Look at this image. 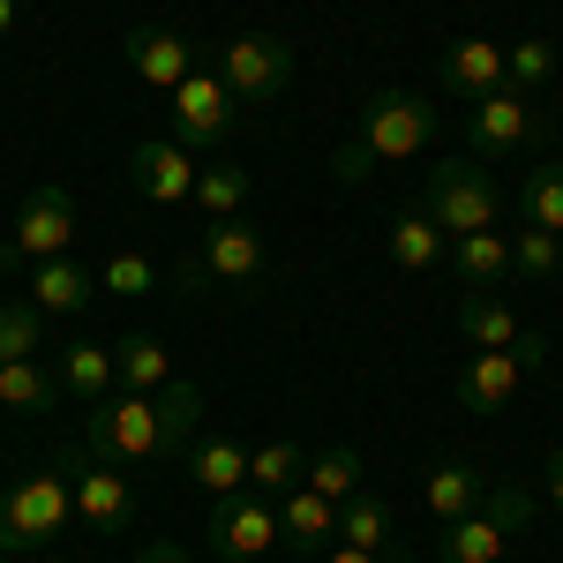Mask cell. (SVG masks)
I'll return each mask as SVG.
<instances>
[{"label":"cell","mask_w":563,"mask_h":563,"mask_svg":"<svg viewBox=\"0 0 563 563\" xmlns=\"http://www.w3.org/2000/svg\"><path fill=\"white\" fill-rule=\"evenodd\" d=\"M203 421V384L174 376L166 390H113L84 406V443L106 466H143V459H180Z\"/></svg>","instance_id":"cell-1"},{"label":"cell","mask_w":563,"mask_h":563,"mask_svg":"<svg viewBox=\"0 0 563 563\" xmlns=\"http://www.w3.org/2000/svg\"><path fill=\"white\" fill-rule=\"evenodd\" d=\"M76 466H84V451H53L38 474H23L0 496V549L8 556H31L60 526H76Z\"/></svg>","instance_id":"cell-2"},{"label":"cell","mask_w":563,"mask_h":563,"mask_svg":"<svg viewBox=\"0 0 563 563\" xmlns=\"http://www.w3.org/2000/svg\"><path fill=\"white\" fill-rule=\"evenodd\" d=\"M421 211L459 241V233H496L504 218V188L481 158H435L429 166V188H421Z\"/></svg>","instance_id":"cell-3"},{"label":"cell","mask_w":563,"mask_h":563,"mask_svg":"<svg viewBox=\"0 0 563 563\" xmlns=\"http://www.w3.org/2000/svg\"><path fill=\"white\" fill-rule=\"evenodd\" d=\"M526 526H533V488H519V481H504V488H488L466 519L443 526V563H496L504 556V541H519Z\"/></svg>","instance_id":"cell-4"},{"label":"cell","mask_w":563,"mask_h":563,"mask_svg":"<svg viewBox=\"0 0 563 563\" xmlns=\"http://www.w3.org/2000/svg\"><path fill=\"white\" fill-rule=\"evenodd\" d=\"M76 233H84V218H76V196L60 188V180H45L23 196V211H15V233L0 241V271H23V263H53L76 249Z\"/></svg>","instance_id":"cell-5"},{"label":"cell","mask_w":563,"mask_h":563,"mask_svg":"<svg viewBox=\"0 0 563 563\" xmlns=\"http://www.w3.org/2000/svg\"><path fill=\"white\" fill-rule=\"evenodd\" d=\"M361 151H368V166H390V158H421L435 143V106L421 90H376L368 106H361V135H353Z\"/></svg>","instance_id":"cell-6"},{"label":"cell","mask_w":563,"mask_h":563,"mask_svg":"<svg viewBox=\"0 0 563 563\" xmlns=\"http://www.w3.org/2000/svg\"><path fill=\"white\" fill-rule=\"evenodd\" d=\"M218 76L241 106H271L278 90L294 84V45L271 38V31H241V38L218 45Z\"/></svg>","instance_id":"cell-7"},{"label":"cell","mask_w":563,"mask_h":563,"mask_svg":"<svg viewBox=\"0 0 563 563\" xmlns=\"http://www.w3.org/2000/svg\"><path fill=\"white\" fill-rule=\"evenodd\" d=\"M233 129H241V98L225 90L218 68H196V76L174 90V143L180 151H211V143H225Z\"/></svg>","instance_id":"cell-8"},{"label":"cell","mask_w":563,"mask_h":563,"mask_svg":"<svg viewBox=\"0 0 563 563\" xmlns=\"http://www.w3.org/2000/svg\"><path fill=\"white\" fill-rule=\"evenodd\" d=\"M533 129H541V113H533V98L511 90V84L466 106V143H474L481 166H488V158H519L526 143H533Z\"/></svg>","instance_id":"cell-9"},{"label":"cell","mask_w":563,"mask_h":563,"mask_svg":"<svg viewBox=\"0 0 563 563\" xmlns=\"http://www.w3.org/2000/svg\"><path fill=\"white\" fill-rule=\"evenodd\" d=\"M271 249H263V233L249 218H211L203 225V256L188 263V278H211V286H256Z\"/></svg>","instance_id":"cell-10"},{"label":"cell","mask_w":563,"mask_h":563,"mask_svg":"<svg viewBox=\"0 0 563 563\" xmlns=\"http://www.w3.org/2000/svg\"><path fill=\"white\" fill-rule=\"evenodd\" d=\"M271 541H278V511H271V496H218L211 549L225 563H256Z\"/></svg>","instance_id":"cell-11"},{"label":"cell","mask_w":563,"mask_h":563,"mask_svg":"<svg viewBox=\"0 0 563 563\" xmlns=\"http://www.w3.org/2000/svg\"><path fill=\"white\" fill-rule=\"evenodd\" d=\"M504 53H511V45H496V38H451L443 60H435V76H443V90H451L459 106H474V98H488V90L511 84Z\"/></svg>","instance_id":"cell-12"},{"label":"cell","mask_w":563,"mask_h":563,"mask_svg":"<svg viewBox=\"0 0 563 563\" xmlns=\"http://www.w3.org/2000/svg\"><path fill=\"white\" fill-rule=\"evenodd\" d=\"M135 166V196H151V203H196V151H180L166 135H151V143H135L129 151Z\"/></svg>","instance_id":"cell-13"},{"label":"cell","mask_w":563,"mask_h":563,"mask_svg":"<svg viewBox=\"0 0 563 563\" xmlns=\"http://www.w3.org/2000/svg\"><path fill=\"white\" fill-rule=\"evenodd\" d=\"M384 256L398 263L406 278H429V271L451 263V233H443L421 203H406V211H390V225H384Z\"/></svg>","instance_id":"cell-14"},{"label":"cell","mask_w":563,"mask_h":563,"mask_svg":"<svg viewBox=\"0 0 563 563\" xmlns=\"http://www.w3.org/2000/svg\"><path fill=\"white\" fill-rule=\"evenodd\" d=\"M129 68L143 76L151 90H180L188 76H196V45L180 38V31H158V23H135L129 38Z\"/></svg>","instance_id":"cell-15"},{"label":"cell","mask_w":563,"mask_h":563,"mask_svg":"<svg viewBox=\"0 0 563 563\" xmlns=\"http://www.w3.org/2000/svg\"><path fill=\"white\" fill-rule=\"evenodd\" d=\"M76 519L90 533H121L135 526V481L121 466H76Z\"/></svg>","instance_id":"cell-16"},{"label":"cell","mask_w":563,"mask_h":563,"mask_svg":"<svg viewBox=\"0 0 563 563\" xmlns=\"http://www.w3.org/2000/svg\"><path fill=\"white\" fill-rule=\"evenodd\" d=\"M519 384H526V361L511 346L474 353V361L459 368V406H466V413H504V406L519 398Z\"/></svg>","instance_id":"cell-17"},{"label":"cell","mask_w":563,"mask_h":563,"mask_svg":"<svg viewBox=\"0 0 563 563\" xmlns=\"http://www.w3.org/2000/svg\"><path fill=\"white\" fill-rule=\"evenodd\" d=\"M278 541H286L294 556H323V549L339 541V504L316 496V488H294L286 511H278Z\"/></svg>","instance_id":"cell-18"},{"label":"cell","mask_w":563,"mask_h":563,"mask_svg":"<svg viewBox=\"0 0 563 563\" xmlns=\"http://www.w3.org/2000/svg\"><path fill=\"white\" fill-rule=\"evenodd\" d=\"M90 294H98V278H90L76 256H53V263H31V301L45 316H84Z\"/></svg>","instance_id":"cell-19"},{"label":"cell","mask_w":563,"mask_h":563,"mask_svg":"<svg viewBox=\"0 0 563 563\" xmlns=\"http://www.w3.org/2000/svg\"><path fill=\"white\" fill-rule=\"evenodd\" d=\"M451 278H459L466 294L504 286V278H511V241H504V233H459V241H451Z\"/></svg>","instance_id":"cell-20"},{"label":"cell","mask_w":563,"mask_h":563,"mask_svg":"<svg viewBox=\"0 0 563 563\" xmlns=\"http://www.w3.org/2000/svg\"><path fill=\"white\" fill-rule=\"evenodd\" d=\"M188 481L218 504V496H233V488L249 481V451H241L233 435H203V443H188Z\"/></svg>","instance_id":"cell-21"},{"label":"cell","mask_w":563,"mask_h":563,"mask_svg":"<svg viewBox=\"0 0 563 563\" xmlns=\"http://www.w3.org/2000/svg\"><path fill=\"white\" fill-rule=\"evenodd\" d=\"M421 496H429V511H435V519L451 526V519H466L481 496H488V474H481L474 459H443V466L429 474V488H421Z\"/></svg>","instance_id":"cell-22"},{"label":"cell","mask_w":563,"mask_h":563,"mask_svg":"<svg viewBox=\"0 0 563 563\" xmlns=\"http://www.w3.org/2000/svg\"><path fill=\"white\" fill-rule=\"evenodd\" d=\"M113 376H121V390H166L174 361H166V346L151 331H129V339H113Z\"/></svg>","instance_id":"cell-23"},{"label":"cell","mask_w":563,"mask_h":563,"mask_svg":"<svg viewBox=\"0 0 563 563\" xmlns=\"http://www.w3.org/2000/svg\"><path fill=\"white\" fill-rule=\"evenodd\" d=\"M339 541H353V549H368V556L398 563V549H390V504H384V496H368V488H353L346 504H339Z\"/></svg>","instance_id":"cell-24"},{"label":"cell","mask_w":563,"mask_h":563,"mask_svg":"<svg viewBox=\"0 0 563 563\" xmlns=\"http://www.w3.org/2000/svg\"><path fill=\"white\" fill-rule=\"evenodd\" d=\"M60 390H76L84 406H98V398H113L121 390V376H113V346H60Z\"/></svg>","instance_id":"cell-25"},{"label":"cell","mask_w":563,"mask_h":563,"mask_svg":"<svg viewBox=\"0 0 563 563\" xmlns=\"http://www.w3.org/2000/svg\"><path fill=\"white\" fill-rule=\"evenodd\" d=\"M459 331H466L481 353H504V346H519L526 323H519L504 301H496V294H466V301H459Z\"/></svg>","instance_id":"cell-26"},{"label":"cell","mask_w":563,"mask_h":563,"mask_svg":"<svg viewBox=\"0 0 563 563\" xmlns=\"http://www.w3.org/2000/svg\"><path fill=\"white\" fill-rule=\"evenodd\" d=\"M301 481H308L301 443H263V451H249V488H256V496H294Z\"/></svg>","instance_id":"cell-27"},{"label":"cell","mask_w":563,"mask_h":563,"mask_svg":"<svg viewBox=\"0 0 563 563\" xmlns=\"http://www.w3.org/2000/svg\"><path fill=\"white\" fill-rule=\"evenodd\" d=\"M0 406L8 413H53L60 406V376H45L38 361H8L0 368Z\"/></svg>","instance_id":"cell-28"},{"label":"cell","mask_w":563,"mask_h":563,"mask_svg":"<svg viewBox=\"0 0 563 563\" xmlns=\"http://www.w3.org/2000/svg\"><path fill=\"white\" fill-rule=\"evenodd\" d=\"M45 346V308L23 294V301H0V368L8 361H38Z\"/></svg>","instance_id":"cell-29"},{"label":"cell","mask_w":563,"mask_h":563,"mask_svg":"<svg viewBox=\"0 0 563 563\" xmlns=\"http://www.w3.org/2000/svg\"><path fill=\"white\" fill-rule=\"evenodd\" d=\"M249 188H256L249 166H203V174H196V211L203 218H241L249 211Z\"/></svg>","instance_id":"cell-30"},{"label":"cell","mask_w":563,"mask_h":563,"mask_svg":"<svg viewBox=\"0 0 563 563\" xmlns=\"http://www.w3.org/2000/svg\"><path fill=\"white\" fill-rule=\"evenodd\" d=\"M361 474H368V466H361V451H353V443H331V451H316V459H308V481H301V488L331 496V504H346L353 488H361Z\"/></svg>","instance_id":"cell-31"},{"label":"cell","mask_w":563,"mask_h":563,"mask_svg":"<svg viewBox=\"0 0 563 563\" xmlns=\"http://www.w3.org/2000/svg\"><path fill=\"white\" fill-rule=\"evenodd\" d=\"M556 263H563V233H549V225H519V241H511V271L533 278V286H549Z\"/></svg>","instance_id":"cell-32"},{"label":"cell","mask_w":563,"mask_h":563,"mask_svg":"<svg viewBox=\"0 0 563 563\" xmlns=\"http://www.w3.org/2000/svg\"><path fill=\"white\" fill-rule=\"evenodd\" d=\"M519 211H526V225H549V233H563V166H533V174H526Z\"/></svg>","instance_id":"cell-33"},{"label":"cell","mask_w":563,"mask_h":563,"mask_svg":"<svg viewBox=\"0 0 563 563\" xmlns=\"http://www.w3.org/2000/svg\"><path fill=\"white\" fill-rule=\"evenodd\" d=\"M504 68H511V90H526V98H533V90L556 76V45H549V38H519L511 53H504Z\"/></svg>","instance_id":"cell-34"},{"label":"cell","mask_w":563,"mask_h":563,"mask_svg":"<svg viewBox=\"0 0 563 563\" xmlns=\"http://www.w3.org/2000/svg\"><path fill=\"white\" fill-rule=\"evenodd\" d=\"M98 286L106 294H129V301H143L151 286H158V271H151V256H135V249H121V256L98 271Z\"/></svg>","instance_id":"cell-35"},{"label":"cell","mask_w":563,"mask_h":563,"mask_svg":"<svg viewBox=\"0 0 563 563\" xmlns=\"http://www.w3.org/2000/svg\"><path fill=\"white\" fill-rule=\"evenodd\" d=\"M316 563H390V556H368V549H353V541H331Z\"/></svg>","instance_id":"cell-36"},{"label":"cell","mask_w":563,"mask_h":563,"mask_svg":"<svg viewBox=\"0 0 563 563\" xmlns=\"http://www.w3.org/2000/svg\"><path fill=\"white\" fill-rule=\"evenodd\" d=\"M526 361V368H541V361H549V339H541V331H519V346H511Z\"/></svg>","instance_id":"cell-37"},{"label":"cell","mask_w":563,"mask_h":563,"mask_svg":"<svg viewBox=\"0 0 563 563\" xmlns=\"http://www.w3.org/2000/svg\"><path fill=\"white\" fill-rule=\"evenodd\" d=\"M135 563H188V549H180V541H143Z\"/></svg>","instance_id":"cell-38"},{"label":"cell","mask_w":563,"mask_h":563,"mask_svg":"<svg viewBox=\"0 0 563 563\" xmlns=\"http://www.w3.org/2000/svg\"><path fill=\"white\" fill-rule=\"evenodd\" d=\"M549 504H556V511H563V443H556V451H549Z\"/></svg>","instance_id":"cell-39"},{"label":"cell","mask_w":563,"mask_h":563,"mask_svg":"<svg viewBox=\"0 0 563 563\" xmlns=\"http://www.w3.org/2000/svg\"><path fill=\"white\" fill-rule=\"evenodd\" d=\"M8 23H15V0H0V31H8Z\"/></svg>","instance_id":"cell-40"},{"label":"cell","mask_w":563,"mask_h":563,"mask_svg":"<svg viewBox=\"0 0 563 563\" xmlns=\"http://www.w3.org/2000/svg\"><path fill=\"white\" fill-rule=\"evenodd\" d=\"M0 563H15V556H8V549H0Z\"/></svg>","instance_id":"cell-41"},{"label":"cell","mask_w":563,"mask_h":563,"mask_svg":"<svg viewBox=\"0 0 563 563\" xmlns=\"http://www.w3.org/2000/svg\"><path fill=\"white\" fill-rule=\"evenodd\" d=\"M45 563H60V556H45Z\"/></svg>","instance_id":"cell-42"}]
</instances>
